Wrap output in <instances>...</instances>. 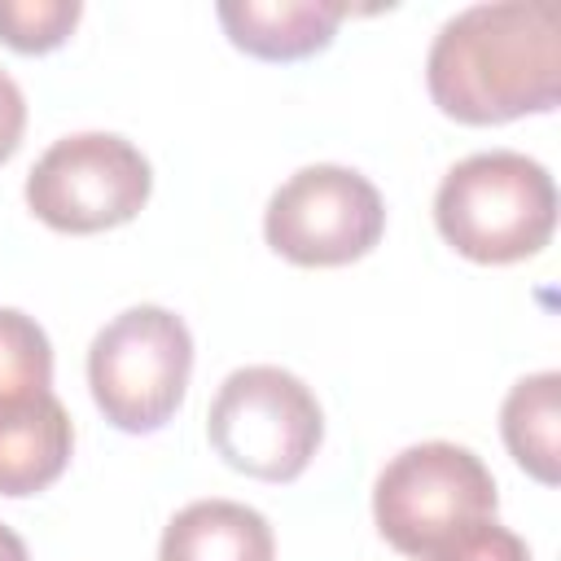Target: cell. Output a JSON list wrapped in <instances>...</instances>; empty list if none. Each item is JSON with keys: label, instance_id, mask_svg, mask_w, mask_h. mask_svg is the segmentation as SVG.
I'll use <instances>...</instances> for the list:
<instances>
[{"label": "cell", "instance_id": "obj_7", "mask_svg": "<svg viewBox=\"0 0 561 561\" xmlns=\"http://www.w3.org/2000/svg\"><path fill=\"white\" fill-rule=\"evenodd\" d=\"M386 232L377 184L351 167L316 162L294 171L263 210L267 245L298 267H342L364 259Z\"/></svg>", "mask_w": 561, "mask_h": 561}, {"label": "cell", "instance_id": "obj_10", "mask_svg": "<svg viewBox=\"0 0 561 561\" xmlns=\"http://www.w3.org/2000/svg\"><path fill=\"white\" fill-rule=\"evenodd\" d=\"M158 561H276V535L250 504L193 500L167 522Z\"/></svg>", "mask_w": 561, "mask_h": 561}, {"label": "cell", "instance_id": "obj_2", "mask_svg": "<svg viewBox=\"0 0 561 561\" xmlns=\"http://www.w3.org/2000/svg\"><path fill=\"white\" fill-rule=\"evenodd\" d=\"M434 224L473 263H522L552 241L557 184L543 162L517 149H482L443 175Z\"/></svg>", "mask_w": 561, "mask_h": 561}, {"label": "cell", "instance_id": "obj_11", "mask_svg": "<svg viewBox=\"0 0 561 561\" xmlns=\"http://www.w3.org/2000/svg\"><path fill=\"white\" fill-rule=\"evenodd\" d=\"M557 416H561V373L543 368L522 377L500 408V434L508 456L543 486L561 478V447H557Z\"/></svg>", "mask_w": 561, "mask_h": 561}, {"label": "cell", "instance_id": "obj_4", "mask_svg": "<svg viewBox=\"0 0 561 561\" xmlns=\"http://www.w3.org/2000/svg\"><path fill=\"white\" fill-rule=\"evenodd\" d=\"M210 447L237 473L294 482L324 438V412L302 377L276 364H245L224 377L206 412Z\"/></svg>", "mask_w": 561, "mask_h": 561}, {"label": "cell", "instance_id": "obj_6", "mask_svg": "<svg viewBox=\"0 0 561 561\" xmlns=\"http://www.w3.org/2000/svg\"><path fill=\"white\" fill-rule=\"evenodd\" d=\"M153 188L149 158L114 131L53 140L26 175V206L57 232H105L131 224Z\"/></svg>", "mask_w": 561, "mask_h": 561}, {"label": "cell", "instance_id": "obj_12", "mask_svg": "<svg viewBox=\"0 0 561 561\" xmlns=\"http://www.w3.org/2000/svg\"><path fill=\"white\" fill-rule=\"evenodd\" d=\"M53 386V342L18 307H0V408L48 394Z\"/></svg>", "mask_w": 561, "mask_h": 561}, {"label": "cell", "instance_id": "obj_16", "mask_svg": "<svg viewBox=\"0 0 561 561\" xmlns=\"http://www.w3.org/2000/svg\"><path fill=\"white\" fill-rule=\"evenodd\" d=\"M0 561H31V552H26L22 535H18V530H9L4 522H0Z\"/></svg>", "mask_w": 561, "mask_h": 561}, {"label": "cell", "instance_id": "obj_14", "mask_svg": "<svg viewBox=\"0 0 561 561\" xmlns=\"http://www.w3.org/2000/svg\"><path fill=\"white\" fill-rule=\"evenodd\" d=\"M430 561H530V548H526L522 535H513L508 526L486 517V522L465 526L447 543H438L430 552Z\"/></svg>", "mask_w": 561, "mask_h": 561}, {"label": "cell", "instance_id": "obj_13", "mask_svg": "<svg viewBox=\"0 0 561 561\" xmlns=\"http://www.w3.org/2000/svg\"><path fill=\"white\" fill-rule=\"evenodd\" d=\"M79 0H0V39L18 53H53L79 26Z\"/></svg>", "mask_w": 561, "mask_h": 561}, {"label": "cell", "instance_id": "obj_5", "mask_svg": "<svg viewBox=\"0 0 561 561\" xmlns=\"http://www.w3.org/2000/svg\"><path fill=\"white\" fill-rule=\"evenodd\" d=\"M495 478L482 456L443 438L390 456L373 486V517L381 539L412 561H430L438 543L473 522L495 517Z\"/></svg>", "mask_w": 561, "mask_h": 561}, {"label": "cell", "instance_id": "obj_9", "mask_svg": "<svg viewBox=\"0 0 561 561\" xmlns=\"http://www.w3.org/2000/svg\"><path fill=\"white\" fill-rule=\"evenodd\" d=\"M219 22L228 39L263 61H298L333 44L337 22L351 13L342 0H224Z\"/></svg>", "mask_w": 561, "mask_h": 561}, {"label": "cell", "instance_id": "obj_8", "mask_svg": "<svg viewBox=\"0 0 561 561\" xmlns=\"http://www.w3.org/2000/svg\"><path fill=\"white\" fill-rule=\"evenodd\" d=\"M70 447L75 425L53 390L0 408V495L22 500L53 486L70 465Z\"/></svg>", "mask_w": 561, "mask_h": 561}, {"label": "cell", "instance_id": "obj_3", "mask_svg": "<svg viewBox=\"0 0 561 561\" xmlns=\"http://www.w3.org/2000/svg\"><path fill=\"white\" fill-rule=\"evenodd\" d=\"M193 373L188 324L153 302L118 311L88 346V386L105 421L123 434L162 430L184 403Z\"/></svg>", "mask_w": 561, "mask_h": 561}, {"label": "cell", "instance_id": "obj_1", "mask_svg": "<svg viewBox=\"0 0 561 561\" xmlns=\"http://www.w3.org/2000/svg\"><path fill=\"white\" fill-rule=\"evenodd\" d=\"M434 105L469 127L548 114L561 101V22L552 4L495 0L447 18L425 57Z\"/></svg>", "mask_w": 561, "mask_h": 561}, {"label": "cell", "instance_id": "obj_15", "mask_svg": "<svg viewBox=\"0 0 561 561\" xmlns=\"http://www.w3.org/2000/svg\"><path fill=\"white\" fill-rule=\"evenodd\" d=\"M26 131V96L9 70H0V162H9Z\"/></svg>", "mask_w": 561, "mask_h": 561}]
</instances>
